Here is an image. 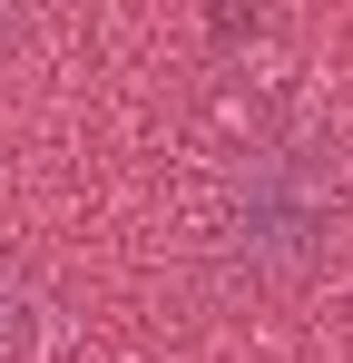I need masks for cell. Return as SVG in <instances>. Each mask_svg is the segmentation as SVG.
<instances>
[{
    "mask_svg": "<svg viewBox=\"0 0 353 363\" xmlns=\"http://www.w3.org/2000/svg\"><path fill=\"white\" fill-rule=\"evenodd\" d=\"M20 344H30V285H20V265L0 255V363H20Z\"/></svg>",
    "mask_w": 353,
    "mask_h": 363,
    "instance_id": "cell-2",
    "label": "cell"
},
{
    "mask_svg": "<svg viewBox=\"0 0 353 363\" xmlns=\"http://www.w3.org/2000/svg\"><path fill=\"white\" fill-rule=\"evenodd\" d=\"M216 265H226L235 285H304L334 236H344V157L324 147V138H275V147H255L245 167L226 177L216 196Z\"/></svg>",
    "mask_w": 353,
    "mask_h": 363,
    "instance_id": "cell-1",
    "label": "cell"
}]
</instances>
